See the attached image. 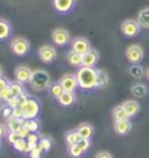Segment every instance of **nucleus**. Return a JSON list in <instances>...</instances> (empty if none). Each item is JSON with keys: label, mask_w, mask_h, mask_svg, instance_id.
Instances as JSON below:
<instances>
[{"label": "nucleus", "mask_w": 149, "mask_h": 158, "mask_svg": "<svg viewBox=\"0 0 149 158\" xmlns=\"http://www.w3.org/2000/svg\"><path fill=\"white\" fill-rule=\"evenodd\" d=\"M12 118H23V112H22L21 107H16V108H13V110H12Z\"/></svg>", "instance_id": "nucleus-37"}, {"label": "nucleus", "mask_w": 149, "mask_h": 158, "mask_svg": "<svg viewBox=\"0 0 149 158\" xmlns=\"http://www.w3.org/2000/svg\"><path fill=\"white\" fill-rule=\"evenodd\" d=\"M32 74H33V71H32L28 66H25V65L18 66L14 71L15 79H16L18 81L22 83V84L29 83L30 78H32Z\"/></svg>", "instance_id": "nucleus-12"}, {"label": "nucleus", "mask_w": 149, "mask_h": 158, "mask_svg": "<svg viewBox=\"0 0 149 158\" xmlns=\"http://www.w3.org/2000/svg\"><path fill=\"white\" fill-rule=\"evenodd\" d=\"M57 52L56 49L51 45H42L40 49H39V57L43 63H53L55 59H56Z\"/></svg>", "instance_id": "nucleus-9"}, {"label": "nucleus", "mask_w": 149, "mask_h": 158, "mask_svg": "<svg viewBox=\"0 0 149 158\" xmlns=\"http://www.w3.org/2000/svg\"><path fill=\"white\" fill-rule=\"evenodd\" d=\"M130 92L134 95L135 98H143L144 95L147 94V87L141 83L134 84L130 87Z\"/></svg>", "instance_id": "nucleus-24"}, {"label": "nucleus", "mask_w": 149, "mask_h": 158, "mask_svg": "<svg viewBox=\"0 0 149 158\" xmlns=\"http://www.w3.org/2000/svg\"><path fill=\"white\" fill-rule=\"evenodd\" d=\"M12 110H13V108H11L8 105H6L5 107L2 108V115H4V118H5L6 120L12 116Z\"/></svg>", "instance_id": "nucleus-38"}, {"label": "nucleus", "mask_w": 149, "mask_h": 158, "mask_svg": "<svg viewBox=\"0 0 149 158\" xmlns=\"http://www.w3.org/2000/svg\"><path fill=\"white\" fill-rule=\"evenodd\" d=\"M146 76H147V79L149 80V69L147 70V71H146Z\"/></svg>", "instance_id": "nucleus-44"}, {"label": "nucleus", "mask_w": 149, "mask_h": 158, "mask_svg": "<svg viewBox=\"0 0 149 158\" xmlns=\"http://www.w3.org/2000/svg\"><path fill=\"white\" fill-rule=\"evenodd\" d=\"M72 49L74 51L76 52H78L80 55H84L86 54L89 50H91V44H90V41L87 39H85V37H76V39L72 41Z\"/></svg>", "instance_id": "nucleus-11"}, {"label": "nucleus", "mask_w": 149, "mask_h": 158, "mask_svg": "<svg viewBox=\"0 0 149 158\" xmlns=\"http://www.w3.org/2000/svg\"><path fill=\"white\" fill-rule=\"evenodd\" d=\"M99 60V54L95 49L89 50L86 54L83 55V66L87 68H95L96 64Z\"/></svg>", "instance_id": "nucleus-13"}, {"label": "nucleus", "mask_w": 149, "mask_h": 158, "mask_svg": "<svg viewBox=\"0 0 149 158\" xmlns=\"http://www.w3.org/2000/svg\"><path fill=\"white\" fill-rule=\"evenodd\" d=\"M5 133H6V127L2 123H0V139H1V137H4Z\"/></svg>", "instance_id": "nucleus-42"}, {"label": "nucleus", "mask_w": 149, "mask_h": 158, "mask_svg": "<svg viewBox=\"0 0 149 158\" xmlns=\"http://www.w3.org/2000/svg\"><path fill=\"white\" fill-rule=\"evenodd\" d=\"M10 86L11 89H12V91H13V93H14L15 97H19V95H21V94H23L26 92L25 91V87H23V84L22 83H20V81H12V83H10Z\"/></svg>", "instance_id": "nucleus-30"}, {"label": "nucleus", "mask_w": 149, "mask_h": 158, "mask_svg": "<svg viewBox=\"0 0 149 158\" xmlns=\"http://www.w3.org/2000/svg\"><path fill=\"white\" fill-rule=\"evenodd\" d=\"M42 153H43V151H42V150L39 148V145H37L36 148H34L30 151L29 156H30V158H41L42 157Z\"/></svg>", "instance_id": "nucleus-36"}, {"label": "nucleus", "mask_w": 149, "mask_h": 158, "mask_svg": "<svg viewBox=\"0 0 149 158\" xmlns=\"http://www.w3.org/2000/svg\"><path fill=\"white\" fill-rule=\"evenodd\" d=\"M112 115H113V118H114V121H122V120H129L128 114H127V112H126V110H125V108L122 107V105L115 106L114 108H113Z\"/></svg>", "instance_id": "nucleus-22"}, {"label": "nucleus", "mask_w": 149, "mask_h": 158, "mask_svg": "<svg viewBox=\"0 0 149 158\" xmlns=\"http://www.w3.org/2000/svg\"><path fill=\"white\" fill-rule=\"evenodd\" d=\"M78 85L82 89L91 91L97 89V77H98V70L95 68H87L82 66L78 69L76 73Z\"/></svg>", "instance_id": "nucleus-1"}, {"label": "nucleus", "mask_w": 149, "mask_h": 158, "mask_svg": "<svg viewBox=\"0 0 149 158\" xmlns=\"http://www.w3.org/2000/svg\"><path fill=\"white\" fill-rule=\"evenodd\" d=\"M48 91H49L50 95L55 99H58L61 95L65 92L64 89L62 87V85L60 84V81H58V83H51V85H50V87Z\"/></svg>", "instance_id": "nucleus-25"}, {"label": "nucleus", "mask_w": 149, "mask_h": 158, "mask_svg": "<svg viewBox=\"0 0 149 158\" xmlns=\"http://www.w3.org/2000/svg\"><path fill=\"white\" fill-rule=\"evenodd\" d=\"M12 35V27L10 22H7L6 20L0 19V41H6L8 40Z\"/></svg>", "instance_id": "nucleus-19"}, {"label": "nucleus", "mask_w": 149, "mask_h": 158, "mask_svg": "<svg viewBox=\"0 0 149 158\" xmlns=\"http://www.w3.org/2000/svg\"><path fill=\"white\" fill-rule=\"evenodd\" d=\"M25 128H27L30 133H36L39 131V128H40V124H39V121L35 120V118H32V120H23V124H22Z\"/></svg>", "instance_id": "nucleus-28"}, {"label": "nucleus", "mask_w": 149, "mask_h": 158, "mask_svg": "<svg viewBox=\"0 0 149 158\" xmlns=\"http://www.w3.org/2000/svg\"><path fill=\"white\" fill-rule=\"evenodd\" d=\"M0 149H1V141H0Z\"/></svg>", "instance_id": "nucleus-45"}, {"label": "nucleus", "mask_w": 149, "mask_h": 158, "mask_svg": "<svg viewBox=\"0 0 149 158\" xmlns=\"http://www.w3.org/2000/svg\"><path fill=\"white\" fill-rule=\"evenodd\" d=\"M27 145H28V142H27V139H26V138H20L19 141H16V142L13 144L14 149L15 150H18L19 152H25Z\"/></svg>", "instance_id": "nucleus-33"}, {"label": "nucleus", "mask_w": 149, "mask_h": 158, "mask_svg": "<svg viewBox=\"0 0 149 158\" xmlns=\"http://www.w3.org/2000/svg\"><path fill=\"white\" fill-rule=\"evenodd\" d=\"M66 60L71 66L74 68H82L83 66V55L76 52L74 50H70L66 55Z\"/></svg>", "instance_id": "nucleus-16"}, {"label": "nucleus", "mask_w": 149, "mask_h": 158, "mask_svg": "<svg viewBox=\"0 0 149 158\" xmlns=\"http://www.w3.org/2000/svg\"><path fill=\"white\" fill-rule=\"evenodd\" d=\"M74 5H76V0H54L55 10L63 15L72 12Z\"/></svg>", "instance_id": "nucleus-10"}, {"label": "nucleus", "mask_w": 149, "mask_h": 158, "mask_svg": "<svg viewBox=\"0 0 149 158\" xmlns=\"http://www.w3.org/2000/svg\"><path fill=\"white\" fill-rule=\"evenodd\" d=\"M96 158H113V156L107 151H101V152L97 153Z\"/></svg>", "instance_id": "nucleus-41"}, {"label": "nucleus", "mask_w": 149, "mask_h": 158, "mask_svg": "<svg viewBox=\"0 0 149 158\" xmlns=\"http://www.w3.org/2000/svg\"><path fill=\"white\" fill-rule=\"evenodd\" d=\"M57 101L62 106L69 107L71 105H74V102L76 101V94H74V92H64L60 98L57 99Z\"/></svg>", "instance_id": "nucleus-20"}, {"label": "nucleus", "mask_w": 149, "mask_h": 158, "mask_svg": "<svg viewBox=\"0 0 149 158\" xmlns=\"http://www.w3.org/2000/svg\"><path fill=\"white\" fill-rule=\"evenodd\" d=\"M18 133H19V135L21 136V138H27V137H28V135L30 134V131L27 128H25V127L22 126V128H21Z\"/></svg>", "instance_id": "nucleus-40"}, {"label": "nucleus", "mask_w": 149, "mask_h": 158, "mask_svg": "<svg viewBox=\"0 0 149 158\" xmlns=\"http://www.w3.org/2000/svg\"><path fill=\"white\" fill-rule=\"evenodd\" d=\"M143 49L139 44H132L126 49V58L132 64H139L143 59Z\"/></svg>", "instance_id": "nucleus-6"}, {"label": "nucleus", "mask_w": 149, "mask_h": 158, "mask_svg": "<svg viewBox=\"0 0 149 158\" xmlns=\"http://www.w3.org/2000/svg\"><path fill=\"white\" fill-rule=\"evenodd\" d=\"M29 85L32 86V89L37 91V92H43V91L49 89L50 85H51L49 73L45 70L33 71L32 78L29 80Z\"/></svg>", "instance_id": "nucleus-2"}, {"label": "nucleus", "mask_w": 149, "mask_h": 158, "mask_svg": "<svg viewBox=\"0 0 149 158\" xmlns=\"http://www.w3.org/2000/svg\"><path fill=\"white\" fill-rule=\"evenodd\" d=\"M64 137H65V142H66L68 145L77 144L80 141V138H82L79 136V134L77 133L76 129H74V130H69V131H66Z\"/></svg>", "instance_id": "nucleus-23"}, {"label": "nucleus", "mask_w": 149, "mask_h": 158, "mask_svg": "<svg viewBox=\"0 0 149 158\" xmlns=\"http://www.w3.org/2000/svg\"><path fill=\"white\" fill-rule=\"evenodd\" d=\"M39 148L43 151V152H48L50 149H51V145H53V142L49 137H40V141H39Z\"/></svg>", "instance_id": "nucleus-31"}, {"label": "nucleus", "mask_w": 149, "mask_h": 158, "mask_svg": "<svg viewBox=\"0 0 149 158\" xmlns=\"http://www.w3.org/2000/svg\"><path fill=\"white\" fill-rule=\"evenodd\" d=\"M77 133L79 134V136L82 138H87V139H91V137L93 136L95 134V129L92 127V124H90L89 122H83L80 123L77 128Z\"/></svg>", "instance_id": "nucleus-14"}, {"label": "nucleus", "mask_w": 149, "mask_h": 158, "mask_svg": "<svg viewBox=\"0 0 149 158\" xmlns=\"http://www.w3.org/2000/svg\"><path fill=\"white\" fill-rule=\"evenodd\" d=\"M78 145L84 150V152H86L91 148V142H90V139H87V138H80V141L78 142Z\"/></svg>", "instance_id": "nucleus-34"}, {"label": "nucleus", "mask_w": 149, "mask_h": 158, "mask_svg": "<svg viewBox=\"0 0 149 158\" xmlns=\"http://www.w3.org/2000/svg\"><path fill=\"white\" fill-rule=\"evenodd\" d=\"M13 97H15L14 93H13V91L11 89V86H8L7 89H2V91H0V100H2V101H5L7 102L10 99H12Z\"/></svg>", "instance_id": "nucleus-32"}, {"label": "nucleus", "mask_w": 149, "mask_h": 158, "mask_svg": "<svg viewBox=\"0 0 149 158\" xmlns=\"http://www.w3.org/2000/svg\"><path fill=\"white\" fill-rule=\"evenodd\" d=\"M51 39H53V42H54L56 45L58 47H63V45H66L70 42V34L66 29H63V28H56V29L53 31L51 34Z\"/></svg>", "instance_id": "nucleus-8"}, {"label": "nucleus", "mask_w": 149, "mask_h": 158, "mask_svg": "<svg viewBox=\"0 0 149 158\" xmlns=\"http://www.w3.org/2000/svg\"><path fill=\"white\" fill-rule=\"evenodd\" d=\"M121 105H122V107L125 108V110L127 112L129 118H133V116H135L140 112V105L135 100H126Z\"/></svg>", "instance_id": "nucleus-17"}, {"label": "nucleus", "mask_w": 149, "mask_h": 158, "mask_svg": "<svg viewBox=\"0 0 149 158\" xmlns=\"http://www.w3.org/2000/svg\"><path fill=\"white\" fill-rule=\"evenodd\" d=\"M136 21L139 22L141 28L149 29V7H144L139 12Z\"/></svg>", "instance_id": "nucleus-18"}, {"label": "nucleus", "mask_w": 149, "mask_h": 158, "mask_svg": "<svg viewBox=\"0 0 149 158\" xmlns=\"http://www.w3.org/2000/svg\"><path fill=\"white\" fill-rule=\"evenodd\" d=\"M58 81H60V84L62 85V87L64 89L65 92H74V91L77 89V87H79L76 74L66 73V74H64Z\"/></svg>", "instance_id": "nucleus-7"}, {"label": "nucleus", "mask_w": 149, "mask_h": 158, "mask_svg": "<svg viewBox=\"0 0 149 158\" xmlns=\"http://www.w3.org/2000/svg\"><path fill=\"white\" fill-rule=\"evenodd\" d=\"M21 109L23 112V120H32V118H36L40 115L41 112V104L39 100L35 98H29L25 100L21 104Z\"/></svg>", "instance_id": "nucleus-3"}, {"label": "nucleus", "mask_w": 149, "mask_h": 158, "mask_svg": "<svg viewBox=\"0 0 149 158\" xmlns=\"http://www.w3.org/2000/svg\"><path fill=\"white\" fill-rule=\"evenodd\" d=\"M120 29H121V33L126 37H134L140 33L141 27H140L139 22L136 20L127 19L122 21V23L120 26Z\"/></svg>", "instance_id": "nucleus-5"}, {"label": "nucleus", "mask_w": 149, "mask_h": 158, "mask_svg": "<svg viewBox=\"0 0 149 158\" xmlns=\"http://www.w3.org/2000/svg\"><path fill=\"white\" fill-rule=\"evenodd\" d=\"M22 124H23V118H15L11 116L10 118L6 120V126L10 129V131H16L18 133L22 128Z\"/></svg>", "instance_id": "nucleus-21"}, {"label": "nucleus", "mask_w": 149, "mask_h": 158, "mask_svg": "<svg viewBox=\"0 0 149 158\" xmlns=\"http://www.w3.org/2000/svg\"><path fill=\"white\" fill-rule=\"evenodd\" d=\"M132 129V122L129 120H122V121H114V130L118 135H127Z\"/></svg>", "instance_id": "nucleus-15"}, {"label": "nucleus", "mask_w": 149, "mask_h": 158, "mask_svg": "<svg viewBox=\"0 0 149 158\" xmlns=\"http://www.w3.org/2000/svg\"><path fill=\"white\" fill-rule=\"evenodd\" d=\"M129 73L132 77H134L136 79H140L143 77L144 74V70L143 68L139 64H132V66L129 68Z\"/></svg>", "instance_id": "nucleus-29"}, {"label": "nucleus", "mask_w": 149, "mask_h": 158, "mask_svg": "<svg viewBox=\"0 0 149 158\" xmlns=\"http://www.w3.org/2000/svg\"><path fill=\"white\" fill-rule=\"evenodd\" d=\"M109 84V74L104 70H98L97 77V89H104Z\"/></svg>", "instance_id": "nucleus-26"}, {"label": "nucleus", "mask_w": 149, "mask_h": 158, "mask_svg": "<svg viewBox=\"0 0 149 158\" xmlns=\"http://www.w3.org/2000/svg\"><path fill=\"white\" fill-rule=\"evenodd\" d=\"M1 77H4V70L0 66V78H1Z\"/></svg>", "instance_id": "nucleus-43"}, {"label": "nucleus", "mask_w": 149, "mask_h": 158, "mask_svg": "<svg viewBox=\"0 0 149 158\" xmlns=\"http://www.w3.org/2000/svg\"><path fill=\"white\" fill-rule=\"evenodd\" d=\"M21 138V136L19 135V133H16V131H10L8 134V142L12 144H14L16 141H19Z\"/></svg>", "instance_id": "nucleus-35"}, {"label": "nucleus", "mask_w": 149, "mask_h": 158, "mask_svg": "<svg viewBox=\"0 0 149 158\" xmlns=\"http://www.w3.org/2000/svg\"><path fill=\"white\" fill-rule=\"evenodd\" d=\"M68 153L72 158H80L84 155V150L80 148L79 145H78V143H77V144H74V145H69Z\"/></svg>", "instance_id": "nucleus-27"}, {"label": "nucleus", "mask_w": 149, "mask_h": 158, "mask_svg": "<svg viewBox=\"0 0 149 158\" xmlns=\"http://www.w3.org/2000/svg\"><path fill=\"white\" fill-rule=\"evenodd\" d=\"M8 86H10V81H8L5 77H1V78H0V91L7 89Z\"/></svg>", "instance_id": "nucleus-39"}, {"label": "nucleus", "mask_w": 149, "mask_h": 158, "mask_svg": "<svg viewBox=\"0 0 149 158\" xmlns=\"http://www.w3.org/2000/svg\"><path fill=\"white\" fill-rule=\"evenodd\" d=\"M29 49H30L29 42L25 37H16V39L12 40V42H11V50L16 56L23 57V56H26V55L29 52Z\"/></svg>", "instance_id": "nucleus-4"}]
</instances>
